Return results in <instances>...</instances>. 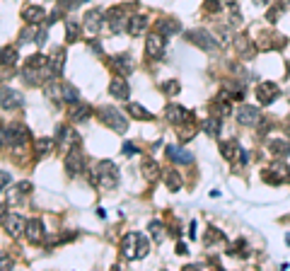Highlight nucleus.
Segmentation results:
<instances>
[{
    "label": "nucleus",
    "mask_w": 290,
    "mask_h": 271,
    "mask_svg": "<svg viewBox=\"0 0 290 271\" xmlns=\"http://www.w3.org/2000/svg\"><path fill=\"white\" fill-rule=\"evenodd\" d=\"M259 119H261V111L256 107H252V104H242V107L237 109V121L242 126H256Z\"/></svg>",
    "instance_id": "1a4fd4ad"
},
{
    "label": "nucleus",
    "mask_w": 290,
    "mask_h": 271,
    "mask_svg": "<svg viewBox=\"0 0 290 271\" xmlns=\"http://www.w3.org/2000/svg\"><path fill=\"white\" fill-rule=\"evenodd\" d=\"M5 220V206H0V223Z\"/></svg>",
    "instance_id": "de8ad7c7"
},
{
    "label": "nucleus",
    "mask_w": 290,
    "mask_h": 271,
    "mask_svg": "<svg viewBox=\"0 0 290 271\" xmlns=\"http://www.w3.org/2000/svg\"><path fill=\"white\" fill-rule=\"evenodd\" d=\"M186 39H189L191 44L201 46V49H206V51H213V49L218 46L216 39H211V34H208V32H203V29H194V32H189Z\"/></svg>",
    "instance_id": "ddd939ff"
},
{
    "label": "nucleus",
    "mask_w": 290,
    "mask_h": 271,
    "mask_svg": "<svg viewBox=\"0 0 290 271\" xmlns=\"http://www.w3.org/2000/svg\"><path fill=\"white\" fill-rule=\"evenodd\" d=\"M203 7H206V12H218V10H220V2H218V0H206Z\"/></svg>",
    "instance_id": "a19ab883"
},
{
    "label": "nucleus",
    "mask_w": 290,
    "mask_h": 271,
    "mask_svg": "<svg viewBox=\"0 0 290 271\" xmlns=\"http://www.w3.org/2000/svg\"><path fill=\"white\" fill-rule=\"evenodd\" d=\"M22 17H24V22H29V24H41L46 19V12L41 7H36V5H27L22 10Z\"/></svg>",
    "instance_id": "aec40b11"
},
{
    "label": "nucleus",
    "mask_w": 290,
    "mask_h": 271,
    "mask_svg": "<svg viewBox=\"0 0 290 271\" xmlns=\"http://www.w3.org/2000/svg\"><path fill=\"white\" fill-rule=\"evenodd\" d=\"M213 111H216V116H227L230 111H232V107H230V102L227 99H222V97H218L216 102H213Z\"/></svg>",
    "instance_id": "f704fd0d"
},
{
    "label": "nucleus",
    "mask_w": 290,
    "mask_h": 271,
    "mask_svg": "<svg viewBox=\"0 0 290 271\" xmlns=\"http://www.w3.org/2000/svg\"><path fill=\"white\" fill-rule=\"evenodd\" d=\"M269 150H271L276 158H286V155H290V141L288 138H273L271 143H269Z\"/></svg>",
    "instance_id": "412c9836"
},
{
    "label": "nucleus",
    "mask_w": 290,
    "mask_h": 271,
    "mask_svg": "<svg viewBox=\"0 0 290 271\" xmlns=\"http://www.w3.org/2000/svg\"><path fill=\"white\" fill-rule=\"evenodd\" d=\"M162 92H167L169 97L179 94V83H177V80H167V83H162Z\"/></svg>",
    "instance_id": "58836bf2"
},
{
    "label": "nucleus",
    "mask_w": 290,
    "mask_h": 271,
    "mask_svg": "<svg viewBox=\"0 0 290 271\" xmlns=\"http://www.w3.org/2000/svg\"><path fill=\"white\" fill-rule=\"evenodd\" d=\"M288 180H290V175H288Z\"/></svg>",
    "instance_id": "603ef678"
},
{
    "label": "nucleus",
    "mask_w": 290,
    "mask_h": 271,
    "mask_svg": "<svg viewBox=\"0 0 290 271\" xmlns=\"http://www.w3.org/2000/svg\"><path fill=\"white\" fill-rule=\"evenodd\" d=\"M99 119H102L104 126H109L111 131H116V133H126L128 131L126 114H121L116 107H99Z\"/></svg>",
    "instance_id": "20e7f679"
},
{
    "label": "nucleus",
    "mask_w": 290,
    "mask_h": 271,
    "mask_svg": "<svg viewBox=\"0 0 290 271\" xmlns=\"http://www.w3.org/2000/svg\"><path fill=\"white\" fill-rule=\"evenodd\" d=\"M17 63V49L15 46H2L0 49V66H15Z\"/></svg>",
    "instance_id": "bb28decb"
},
{
    "label": "nucleus",
    "mask_w": 290,
    "mask_h": 271,
    "mask_svg": "<svg viewBox=\"0 0 290 271\" xmlns=\"http://www.w3.org/2000/svg\"><path fill=\"white\" fill-rule=\"evenodd\" d=\"M24 218L19 216V213H5V220H2V228H5V233L10 237H19L22 235V230H24Z\"/></svg>",
    "instance_id": "9d476101"
},
{
    "label": "nucleus",
    "mask_w": 290,
    "mask_h": 271,
    "mask_svg": "<svg viewBox=\"0 0 290 271\" xmlns=\"http://www.w3.org/2000/svg\"><path fill=\"white\" fill-rule=\"evenodd\" d=\"M128 12H126V5H116V7H111L107 10V22H109V29L114 32V34H124L128 29Z\"/></svg>",
    "instance_id": "39448f33"
},
{
    "label": "nucleus",
    "mask_w": 290,
    "mask_h": 271,
    "mask_svg": "<svg viewBox=\"0 0 290 271\" xmlns=\"http://www.w3.org/2000/svg\"><path fill=\"white\" fill-rule=\"evenodd\" d=\"M276 97H278V85H276V83H261V85L256 88V99H259L261 104H271Z\"/></svg>",
    "instance_id": "dca6fc26"
},
{
    "label": "nucleus",
    "mask_w": 290,
    "mask_h": 271,
    "mask_svg": "<svg viewBox=\"0 0 290 271\" xmlns=\"http://www.w3.org/2000/svg\"><path fill=\"white\" fill-rule=\"evenodd\" d=\"M44 92H46V97L54 99V102H61V99H63V85H58V83H49V85L44 88Z\"/></svg>",
    "instance_id": "72a5a7b5"
},
{
    "label": "nucleus",
    "mask_w": 290,
    "mask_h": 271,
    "mask_svg": "<svg viewBox=\"0 0 290 271\" xmlns=\"http://www.w3.org/2000/svg\"><path fill=\"white\" fill-rule=\"evenodd\" d=\"M63 63H66V51L58 49V51L51 56V71H54V78L56 75H63Z\"/></svg>",
    "instance_id": "c85d7f7f"
},
{
    "label": "nucleus",
    "mask_w": 290,
    "mask_h": 271,
    "mask_svg": "<svg viewBox=\"0 0 290 271\" xmlns=\"http://www.w3.org/2000/svg\"><path fill=\"white\" fill-rule=\"evenodd\" d=\"M5 184H10V172H0V189H2Z\"/></svg>",
    "instance_id": "a18cd8bd"
},
{
    "label": "nucleus",
    "mask_w": 290,
    "mask_h": 271,
    "mask_svg": "<svg viewBox=\"0 0 290 271\" xmlns=\"http://www.w3.org/2000/svg\"><path fill=\"white\" fill-rule=\"evenodd\" d=\"M150 235H152L155 242H162L164 240V225L160 220H152V223H150Z\"/></svg>",
    "instance_id": "4c0bfd02"
},
{
    "label": "nucleus",
    "mask_w": 290,
    "mask_h": 271,
    "mask_svg": "<svg viewBox=\"0 0 290 271\" xmlns=\"http://www.w3.org/2000/svg\"><path fill=\"white\" fill-rule=\"evenodd\" d=\"M66 39H68L71 44L80 39V24H77V22H66Z\"/></svg>",
    "instance_id": "e433bc0d"
},
{
    "label": "nucleus",
    "mask_w": 290,
    "mask_h": 271,
    "mask_svg": "<svg viewBox=\"0 0 290 271\" xmlns=\"http://www.w3.org/2000/svg\"><path fill=\"white\" fill-rule=\"evenodd\" d=\"M109 66L114 68L116 75H131V71H133V58L126 54H116L109 58Z\"/></svg>",
    "instance_id": "f8f14e48"
},
{
    "label": "nucleus",
    "mask_w": 290,
    "mask_h": 271,
    "mask_svg": "<svg viewBox=\"0 0 290 271\" xmlns=\"http://www.w3.org/2000/svg\"><path fill=\"white\" fill-rule=\"evenodd\" d=\"M109 94H114L116 99H128V94H131V88H128L126 78H114L111 83H109Z\"/></svg>",
    "instance_id": "f3484780"
},
{
    "label": "nucleus",
    "mask_w": 290,
    "mask_h": 271,
    "mask_svg": "<svg viewBox=\"0 0 290 271\" xmlns=\"http://www.w3.org/2000/svg\"><path fill=\"white\" fill-rule=\"evenodd\" d=\"M167 158H169V160H174V163H191V160H194L186 150L174 148V145H167Z\"/></svg>",
    "instance_id": "a878e982"
},
{
    "label": "nucleus",
    "mask_w": 290,
    "mask_h": 271,
    "mask_svg": "<svg viewBox=\"0 0 290 271\" xmlns=\"http://www.w3.org/2000/svg\"><path fill=\"white\" fill-rule=\"evenodd\" d=\"M102 22H104V17H102V10H90L87 15H85V29L90 32V34H97L99 29H102Z\"/></svg>",
    "instance_id": "a211bd4d"
},
{
    "label": "nucleus",
    "mask_w": 290,
    "mask_h": 271,
    "mask_svg": "<svg viewBox=\"0 0 290 271\" xmlns=\"http://www.w3.org/2000/svg\"><path fill=\"white\" fill-rule=\"evenodd\" d=\"M254 2H256V5H266L269 0H254Z\"/></svg>",
    "instance_id": "09e8293b"
},
{
    "label": "nucleus",
    "mask_w": 290,
    "mask_h": 271,
    "mask_svg": "<svg viewBox=\"0 0 290 271\" xmlns=\"http://www.w3.org/2000/svg\"><path fill=\"white\" fill-rule=\"evenodd\" d=\"M58 143L61 148H66V150H72V148H77L80 145V136L68 126H61L58 128Z\"/></svg>",
    "instance_id": "4468645a"
},
{
    "label": "nucleus",
    "mask_w": 290,
    "mask_h": 271,
    "mask_svg": "<svg viewBox=\"0 0 290 271\" xmlns=\"http://www.w3.org/2000/svg\"><path fill=\"white\" fill-rule=\"evenodd\" d=\"M160 172H162V170H160V165L155 163L152 158H145V160H143V175H145V180H147V181H155L157 177H160Z\"/></svg>",
    "instance_id": "b1692460"
},
{
    "label": "nucleus",
    "mask_w": 290,
    "mask_h": 271,
    "mask_svg": "<svg viewBox=\"0 0 290 271\" xmlns=\"http://www.w3.org/2000/svg\"><path fill=\"white\" fill-rule=\"evenodd\" d=\"M179 138H181V141H191V138H194V128H191V126H186V128L181 126L179 128Z\"/></svg>",
    "instance_id": "ea45409f"
},
{
    "label": "nucleus",
    "mask_w": 290,
    "mask_h": 271,
    "mask_svg": "<svg viewBox=\"0 0 290 271\" xmlns=\"http://www.w3.org/2000/svg\"><path fill=\"white\" fill-rule=\"evenodd\" d=\"M24 104V97L19 94L17 90H10V88H2L0 90V107L12 111V109H19Z\"/></svg>",
    "instance_id": "6e6552de"
},
{
    "label": "nucleus",
    "mask_w": 290,
    "mask_h": 271,
    "mask_svg": "<svg viewBox=\"0 0 290 271\" xmlns=\"http://www.w3.org/2000/svg\"><path fill=\"white\" fill-rule=\"evenodd\" d=\"M177 252H179V254H186V252H189V247H186L184 242H179V245H177Z\"/></svg>",
    "instance_id": "49530a36"
},
{
    "label": "nucleus",
    "mask_w": 290,
    "mask_h": 271,
    "mask_svg": "<svg viewBox=\"0 0 290 271\" xmlns=\"http://www.w3.org/2000/svg\"><path fill=\"white\" fill-rule=\"evenodd\" d=\"M283 2H286V5H290V0H283Z\"/></svg>",
    "instance_id": "8fccbe9b"
},
{
    "label": "nucleus",
    "mask_w": 290,
    "mask_h": 271,
    "mask_svg": "<svg viewBox=\"0 0 290 271\" xmlns=\"http://www.w3.org/2000/svg\"><path fill=\"white\" fill-rule=\"evenodd\" d=\"M220 153H222L225 160H235L237 153H239V143L237 141H225V143H220Z\"/></svg>",
    "instance_id": "cd10ccee"
},
{
    "label": "nucleus",
    "mask_w": 290,
    "mask_h": 271,
    "mask_svg": "<svg viewBox=\"0 0 290 271\" xmlns=\"http://www.w3.org/2000/svg\"><path fill=\"white\" fill-rule=\"evenodd\" d=\"M12 267V257L10 254H0V269H10Z\"/></svg>",
    "instance_id": "79ce46f5"
},
{
    "label": "nucleus",
    "mask_w": 290,
    "mask_h": 271,
    "mask_svg": "<svg viewBox=\"0 0 290 271\" xmlns=\"http://www.w3.org/2000/svg\"><path fill=\"white\" fill-rule=\"evenodd\" d=\"M157 29H160V34L164 36H172V34H179V29H181V24L177 22V19H172V17H164L157 22Z\"/></svg>",
    "instance_id": "5701e85b"
},
{
    "label": "nucleus",
    "mask_w": 290,
    "mask_h": 271,
    "mask_svg": "<svg viewBox=\"0 0 290 271\" xmlns=\"http://www.w3.org/2000/svg\"><path fill=\"white\" fill-rule=\"evenodd\" d=\"M150 252V240L143 235V233H128L124 240H121V254L136 262V259H143L145 254Z\"/></svg>",
    "instance_id": "f03ea898"
},
{
    "label": "nucleus",
    "mask_w": 290,
    "mask_h": 271,
    "mask_svg": "<svg viewBox=\"0 0 290 271\" xmlns=\"http://www.w3.org/2000/svg\"><path fill=\"white\" fill-rule=\"evenodd\" d=\"M63 102H68V104L80 102V92H77V88L71 85V83H66V85H63Z\"/></svg>",
    "instance_id": "2f4dec72"
},
{
    "label": "nucleus",
    "mask_w": 290,
    "mask_h": 271,
    "mask_svg": "<svg viewBox=\"0 0 290 271\" xmlns=\"http://www.w3.org/2000/svg\"><path fill=\"white\" fill-rule=\"evenodd\" d=\"M164 180H167V186H169L172 191H179V186H181L179 172H174V170H164Z\"/></svg>",
    "instance_id": "c9c22d12"
},
{
    "label": "nucleus",
    "mask_w": 290,
    "mask_h": 271,
    "mask_svg": "<svg viewBox=\"0 0 290 271\" xmlns=\"http://www.w3.org/2000/svg\"><path fill=\"white\" fill-rule=\"evenodd\" d=\"M164 116H167V121H172V124H177V126H181V124L189 121V111L184 107H179V104H167V107H164Z\"/></svg>",
    "instance_id": "2eb2a0df"
},
{
    "label": "nucleus",
    "mask_w": 290,
    "mask_h": 271,
    "mask_svg": "<svg viewBox=\"0 0 290 271\" xmlns=\"http://www.w3.org/2000/svg\"><path fill=\"white\" fill-rule=\"evenodd\" d=\"M66 172H68V177H77L80 172H85V155L77 148L68 150V155H66Z\"/></svg>",
    "instance_id": "423d86ee"
},
{
    "label": "nucleus",
    "mask_w": 290,
    "mask_h": 271,
    "mask_svg": "<svg viewBox=\"0 0 290 271\" xmlns=\"http://www.w3.org/2000/svg\"><path fill=\"white\" fill-rule=\"evenodd\" d=\"M92 184H97L102 189H116V184H119V170H116V165L111 163V160L97 163L94 172H92Z\"/></svg>",
    "instance_id": "7ed1b4c3"
},
{
    "label": "nucleus",
    "mask_w": 290,
    "mask_h": 271,
    "mask_svg": "<svg viewBox=\"0 0 290 271\" xmlns=\"http://www.w3.org/2000/svg\"><path fill=\"white\" fill-rule=\"evenodd\" d=\"M24 235H27V240H29L32 245H39V242L44 240V223H41L39 218H29V220L24 223Z\"/></svg>",
    "instance_id": "9b49d317"
},
{
    "label": "nucleus",
    "mask_w": 290,
    "mask_h": 271,
    "mask_svg": "<svg viewBox=\"0 0 290 271\" xmlns=\"http://www.w3.org/2000/svg\"><path fill=\"white\" fill-rule=\"evenodd\" d=\"M24 83L27 85H41L44 80L54 78V71H51V58H46L44 54H34L27 63H24Z\"/></svg>",
    "instance_id": "f257e3e1"
},
{
    "label": "nucleus",
    "mask_w": 290,
    "mask_h": 271,
    "mask_svg": "<svg viewBox=\"0 0 290 271\" xmlns=\"http://www.w3.org/2000/svg\"><path fill=\"white\" fill-rule=\"evenodd\" d=\"M235 46H237V51L242 54V58H254V54H256L252 39H249V36H244V34L235 39Z\"/></svg>",
    "instance_id": "4be33fe9"
},
{
    "label": "nucleus",
    "mask_w": 290,
    "mask_h": 271,
    "mask_svg": "<svg viewBox=\"0 0 290 271\" xmlns=\"http://www.w3.org/2000/svg\"><path fill=\"white\" fill-rule=\"evenodd\" d=\"M278 15H281V5H276L273 10H269V22H276V19H278Z\"/></svg>",
    "instance_id": "c03bdc74"
},
{
    "label": "nucleus",
    "mask_w": 290,
    "mask_h": 271,
    "mask_svg": "<svg viewBox=\"0 0 290 271\" xmlns=\"http://www.w3.org/2000/svg\"><path fill=\"white\" fill-rule=\"evenodd\" d=\"M145 27H147V17H145V15H131V19H128V34L143 36Z\"/></svg>",
    "instance_id": "6ab92c4d"
},
{
    "label": "nucleus",
    "mask_w": 290,
    "mask_h": 271,
    "mask_svg": "<svg viewBox=\"0 0 290 271\" xmlns=\"http://www.w3.org/2000/svg\"><path fill=\"white\" fill-rule=\"evenodd\" d=\"M145 54L150 56L152 61H157V58L164 56V36L160 32L145 36Z\"/></svg>",
    "instance_id": "0eeeda50"
},
{
    "label": "nucleus",
    "mask_w": 290,
    "mask_h": 271,
    "mask_svg": "<svg viewBox=\"0 0 290 271\" xmlns=\"http://www.w3.org/2000/svg\"><path fill=\"white\" fill-rule=\"evenodd\" d=\"M121 150H124V155H128V158L138 153V148H136V145H133V143H124V148H121Z\"/></svg>",
    "instance_id": "37998d69"
},
{
    "label": "nucleus",
    "mask_w": 290,
    "mask_h": 271,
    "mask_svg": "<svg viewBox=\"0 0 290 271\" xmlns=\"http://www.w3.org/2000/svg\"><path fill=\"white\" fill-rule=\"evenodd\" d=\"M288 242H290V235H288Z\"/></svg>",
    "instance_id": "3c124183"
},
{
    "label": "nucleus",
    "mask_w": 290,
    "mask_h": 271,
    "mask_svg": "<svg viewBox=\"0 0 290 271\" xmlns=\"http://www.w3.org/2000/svg\"><path fill=\"white\" fill-rule=\"evenodd\" d=\"M51 148H54V138H36L34 143V153L41 158V155H49L51 153Z\"/></svg>",
    "instance_id": "7c9ffc66"
},
{
    "label": "nucleus",
    "mask_w": 290,
    "mask_h": 271,
    "mask_svg": "<svg viewBox=\"0 0 290 271\" xmlns=\"http://www.w3.org/2000/svg\"><path fill=\"white\" fill-rule=\"evenodd\" d=\"M90 111H92V109L87 107V104H80V102H75V104H71V111H68V114H71L72 121H85V119L90 116Z\"/></svg>",
    "instance_id": "393cba45"
},
{
    "label": "nucleus",
    "mask_w": 290,
    "mask_h": 271,
    "mask_svg": "<svg viewBox=\"0 0 290 271\" xmlns=\"http://www.w3.org/2000/svg\"><path fill=\"white\" fill-rule=\"evenodd\" d=\"M126 111L131 114V116H133V119H152V114H150V111H147L145 107L136 104V102H131V104L126 107Z\"/></svg>",
    "instance_id": "473e14b6"
},
{
    "label": "nucleus",
    "mask_w": 290,
    "mask_h": 271,
    "mask_svg": "<svg viewBox=\"0 0 290 271\" xmlns=\"http://www.w3.org/2000/svg\"><path fill=\"white\" fill-rule=\"evenodd\" d=\"M220 128H222V119H220V116H211V119L203 121V131H206L208 136H218Z\"/></svg>",
    "instance_id": "c756f323"
}]
</instances>
